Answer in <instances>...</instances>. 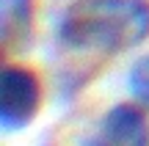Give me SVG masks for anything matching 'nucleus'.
I'll list each match as a JSON object with an SVG mask.
<instances>
[{"label":"nucleus","instance_id":"f257e3e1","mask_svg":"<svg viewBox=\"0 0 149 146\" xmlns=\"http://www.w3.org/2000/svg\"><path fill=\"white\" fill-rule=\"evenodd\" d=\"M58 36L72 50L119 55L149 36L146 0H80L64 11Z\"/></svg>","mask_w":149,"mask_h":146},{"label":"nucleus","instance_id":"f03ea898","mask_svg":"<svg viewBox=\"0 0 149 146\" xmlns=\"http://www.w3.org/2000/svg\"><path fill=\"white\" fill-rule=\"evenodd\" d=\"M42 108V83L25 66H6L0 77V127L25 130Z\"/></svg>","mask_w":149,"mask_h":146},{"label":"nucleus","instance_id":"7ed1b4c3","mask_svg":"<svg viewBox=\"0 0 149 146\" xmlns=\"http://www.w3.org/2000/svg\"><path fill=\"white\" fill-rule=\"evenodd\" d=\"M102 141L108 146H149V124L138 105H113L102 116Z\"/></svg>","mask_w":149,"mask_h":146},{"label":"nucleus","instance_id":"20e7f679","mask_svg":"<svg viewBox=\"0 0 149 146\" xmlns=\"http://www.w3.org/2000/svg\"><path fill=\"white\" fill-rule=\"evenodd\" d=\"M33 28V0H0V36L3 47H11L14 42L31 33Z\"/></svg>","mask_w":149,"mask_h":146},{"label":"nucleus","instance_id":"39448f33","mask_svg":"<svg viewBox=\"0 0 149 146\" xmlns=\"http://www.w3.org/2000/svg\"><path fill=\"white\" fill-rule=\"evenodd\" d=\"M127 88L133 94V99H138L141 105H149V55H141L127 75Z\"/></svg>","mask_w":149,"mask_h":146},{"label":"nucleus","instance_id":"423d86ee","mask_svg":"<svg viewBox=\"0 0 149 146\" xmlns=\"http://www.w3.org/2000/svg\"><path fill=\"white\" fill-rule=\"evenodd\" d=\"M80 146H108L105 141H102V138H100V141H97V138H94V141H83V143H80Z\"/></svg>","mask_w":149,"mask_h":146}]
</instances>
